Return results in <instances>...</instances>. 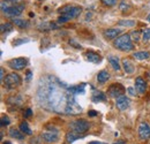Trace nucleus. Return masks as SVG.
I'll list each match as a JSON object with an SVG mask.
<instances>
[{
    "instance_id": "f257e3e1",
    "label": "nucleus",
    "mask_w": 150,
    "mask_h": 144,
    "mask_svg": "<svg viewBox=\"0 0 150 144\" xmlns=\"http://www.w3.org/2000/svg\"><path fill=\"white\" fill-rule=\"evenodd\" d=\"M53 78L47 76L40 82L38 89V100L44 107L51 108L54 112H64L67 114H79L82 112L71 92H66L61 88V83L53 82Z\"/></svg>"
},
{
    "instance_id": "f03ea898",
    "label": "nucleus",
    "mask_w": 150,
    "mask_h": 144,
    "mask_svg": "<svg viewBox=\"0 0 150 144\" xmlns=\"http://www.w3.org/2000/svg\"><path fill=\"white\" fill-rule=\"evenodd\" d=\"M113 46L122 52H129L134 49V45L132 43V38L131 35L126 34V35H122V36L118 37L114 42H113Z\"/></svg>"
},
{
    "instance_id": "7ed1b4c3",
    "label": "nucleus",
    "mask_w": 150,
    "mask_h": 144,
    "mask_svg": "<svg viewBox=\"0 0 150 144\" xmlns=\"http://www.w3.org/2000/svg\"><path fill=\"white\" fill-rule=\"evenodd\" d=\"M59 14H61L62 16H66L68 20H72V18H77L81 12H82V8L79 7V6H72V5H67V6H64L61 8H59Z\"/></svg>"
},
{
    "instance_id": "20e7f679",
    "label": "nucleus",
    "mask_w": 150,
    "mask_h": 144,
    "mask_svg": "<svg viewBox=\"0 0 150 144\" xmlns=\"http://www.w3.org/2000/svg\"><path fill=\"white\" fill-rule=\"evenodd\" d=\"M89 122L83 120V119H80V120H74L73 122H71L69 128L72 129V131L75 133H79V134H84L88 129H89Z\"/></svg>"
},
{
    "instance_id": "39448f33",
    "label": "nucleus",
    "mask_w": 150,
    "mask_h": 144,
    "mask_svg": "<svg viewBox=\"0 0 150 144\" xmlns=\"http://www.w3.org/2000/svg\"><path fill=\"white\" fill-rule=\"evenodd\" d=\"M21 82H22V80H21L19 74H16V73H11V74H8V75L6 76V78H4V81H2V83H4L7 88L18 87V85L21 84Z\"/></svg>"
},
{
    "instance_id": "423d86ee",
    "label": "nucleus",
    "mask_w": 150,
    "mask_h": 144,
    "mask_svg": "<svg viewBox=\"0 0 150 144\" xmlns=\"http://www.w3.org/2000/svg\"><path fill=\"white\" fill-rule=\"evenodd\" d=\"M124 92H125V88L120 83H114L112 85H110L109 89H108L109 96L112 97V98H115V99L120 96H124Z\"/></svg>"
},
{
    "instance_id": "0eeeda50",
    "label": "nucleus",
    "mask_w": 150,
    "mask_h": 144,
    "mask_svg": "<svg viewBox=\"0 0 150 144\" xmlns=\"http://www.w3.org/2000/svg\"><path fill=\"white\" fill-rule=\"evenodd\" d=\"M8 65L12 69L15 71H21L27 66V59L24 58H16V59H12L8 61Z\"/></svg>"
},
{
    "instance_id": "6e6552de",
    "label": "nucleus",
    "mask_w": 150,
    "mask_h": 144,
    "mask_svg": "<svg viewBox=\"0 0 150 144\" xmlns=\"http://www.w3.org/2000/svg\"><path fill=\"white\" fill-rule=\"evenodd\" d=\"M139 137L143 141L150 138V126L147 122H141L139 126Z\"/></svg>"
},
{
    "instance_id": "1a4fd4ad",
    "label": "nucleus",
    "mask_w": 150,
    "mask_h": 144,
    "mask_svg": "<svg viewBox=\"0 0 150 144\" xmlns=\"http://www.w3.org/2000/svg\"><path fill=\"white\" fill-rule=\"evenodd\" d=\"M129 104H131V100L126 96H120L115 100V106L119 111H126L127 108L129 107Z\"/></svg>"
},
{
    "instance_id": "9d476101",
    "label": "nucleus",
    "mask_w": 150,
    "mask_h": 144,
    "mask_svg": "<svg viewBox=\"0 0 150 144\" xmlns=\"http://www.w3.org/2000/svg\"><path fill=\"white\" fill-rule=\"evenodd\" d=\"M24 9V6L23 5H19V6H12V7H7L4 13L7 14L8 16H12V18H15V16H19L20 14H22Z\"/></svg>"
},
{
    "instance_id": "9b49d317",
    "label": "nucleus",
    "mask_w": 150,
    "mask_h": 144,
    "mask_svg": "<svg viewBox=\"0 0 150 144\" xmlns=\"http://www.w3.org/2000/svg\"><path fill=\"white\" fill-rule=\"evenodd\" d=\"M86 59L89 61V62H93V64H98L102 61V56L98 53H96L94 51H88L86 52Z\"/></svg>"
},
{
    "instance_id": "f8f14e48",
    "label": "nucleus",
    "mask_w": 150,
    "mask_h": 144,
    "mask_svg": "<svg viewBox=\"0 0 150 144\" xmlns=\"http://www.w3.org/2000/svg\"><path fill=\"white\" fill-rule=\"evenodd\" d=\"M135 88H136V90L139 93H144L146 92V89H147V83H146V81L142 78V77H136V80H135Z\"/></svg>"
},
{
    "instance_id": "ddd939ff",
    "label": "nucleus",
    "mask_w": 150,
    "mask_h": 144,
    "mask_svg": "<svg viewBox=\"0 0 150 144\" xmlns=\"http://www.w3.org/2000/svg\"><path fill=\"white\" fill-rule=\"evenodd\" d=\"M121 30L120 29H115V28H111V29H108L105 30L103 34H104V37L106 39H114V38H118V36L120 35Z\"/></svg>"
},
{
    "instance_id": "4468645a",
    "label": "nucleus",
    "mask_w": 150,
    "mask_h": 144,
    "mask_svg": "<svg viewBox=\"0 0 150 144\" xmlns=\"http://www.w3.org/2000/svg\"><path fill=\"white\" fill-rule=\"evenodd\" d=\"M108 60H109L110 65L112 66V68L114 69V71H120L121 67H120L118 56H115V55H109V56H108Z\"/></svg>"
},
{
    "instance_id": "2eb2a0df",
    "label": "nucleus",
    "mask_w": 150,
    "mask_h": 144,
    "mask_svg": "<svg viewBox=\"0 0 150 144\" xmlns=\"http://www.w3.org/2000/svg\"><path fill=\"white\" fill-rule=\"evenodd\" d=\"M12 23L21 29H25L29 27V22L27 20H22V18H12Z\"/></svg>"
},
{
    "instance_id": "dca6fc26",
    "label": "nucleus",
    "mask_w": 150,
    "mask_h": 144,
    "mask_svg": "<svg viewBox=\"0 0 150 144\" xmlns=\"http://www.w3.org/2000/svg\"><path fill=\"white\" fill-rule=\"evenodd\" d=\"M9 136L13 137V138H16V140H23L24 138V134L19 130V129H15V128H11L9 129Z\"/></svg>"
},
{
    "instance_id": "f3484780",
    "label": "nucleus",
    "mask_w": 150,
    "mask_h": 144,
    "mask_svg": "<svg viewBox=\"0 0 150 144\" xmlns=\"http://www.w3.org/2000/svg\"><path fill=\"white\" fill-rule=\"evenodd\" d=\"M42 137L47 143H54V142L58 141V136H57L56 134H52V133H44L42 135Z\"/></svg>"
},
{
    "instance_id": "a211bd4d",
    "label": "nucleus",
    "mask_w": 150,
    "mask_h": 144,
    "mask_svg": "<svg viewBox=\"0 0 150 144\" xmlns=\"http://www.w3.org/2000/svg\"><path fill=\"white\" fill-rule=\"evenodd\" d=\"M109 78H110V75H109V73L106 72V71H100V72L97 74V81L100 84L105 83Z\"/></svg>"
},
{
    "instance_id": "6ab92c4d",
    "label": "nucleus",
    "mask_w": 150,
    "mask_h": 144,
    "mask_svg": "<svg viewBox=\"0 0 150 144\" xmlns=\"http://www.w3.org/2000/svg\"><path fill=\"white\" fill-rule=\"evenodd\" d=\"M122 67H124V71L127 73V74H133L134 73V66L128 59H124L122 60Z\"/></svg>"
},
{
    "instance_id": "aec40b11",
    "label": "nucleus",
    "mask_w": 150,
    "mask_h": 144,
    "mask_svg": "<svg viewBox=\"0 0 150 144\" xmlns=\"http://www.w3.org/2000/svg\"><path fill=\"white\" fill-rule=\"evenodd\" d=\"M150 56V53L147 51H139V52H134L133 58L136 60H147Z\"/></svg>"
},
{
    "instance_id": "412c9836",
    "label": "nucleus",
    "mask_w": 150,
    "mask_h": 144,
    "mask_svg": "<svg viewBox=\"0 0 150 144\" xmlns=\"http://www.w3.org/2000/svg\"><path fill=\"white\" fill-rule=\"evenodd\" d=\"M91 99H93L94 103H98V102H103V100H105V99H106V96H105L102 91H94Z\"/></svg>"
},
{
    "instance_id": "4be33fe9",
    "label": "nucleus",
    "mask_w": 150,
    "mask_h": 144,
    "mask_svg": "<svg viewBox=\"0 0 150 144\" xmlns=\"http://www.w3.org/2000/svg\"><path fill=\"white\" fill-rule=\"evenodd\" d=\"M81 137H82V134H79V133H75V131H71V133H68L66 135V141L68 143H73L74 141L81 138Z\"/></svg>"
},
{
    "instance_id": "5701e85b",
    "label": "nucleus",
    "mask_w": 150,
    "mask_h": 144,
    "mask_svg": "<svg viewBox=\"0 0 150 144\" xmlns=\"http://www.w3.org/2000/svg\"><path fill=\"white\" fill-rule=\"evenodd\" d=\"M19 128L24 135H31V134H33V130L30 129V127H29L27 121H22V122L20 124Z\"/></svg>"
},
{
    "instance_id": "b1692460",
    "label": "nucleus",
    "mask_w": 150,
    "mask_h": 144,
    "mask_svg": "<svg viewBox=\"0 0 150 144\" xmlns=\"http://www.w3.org/2000/svg\"><path fill=\"white\" fill-rule=\"evenodd\" d=\"M38 28L40 30H51V29H57L58 25H57L56 23H53V22H44V23L39 24Z\"/></svg>"
},
{
    "instance_id": "393cba45",
    "label": "nucleus",
    "mask_w": 150,
    "mask_h": 144,
    "mask_svg": "<svg viewBox=\"0 0 150 144\" xmlns=\"http://www.w3.org/2000/svg\"><path fill=\"white\" fill-rule=\"evenodd\" d=\"M68 91L72 93V95H75V93H83L84 92V84H82L81 87L80 85H76V87H71Z\"/></svg>"
},
{
    "instance_id": "a878e982",
    "label": "nucleus",
    "mask_w": 150,
    "mask_h": 144,
    "mask_svg": "<svg viewBox=\"0 0 150 144\" xmlns=\"http://www.w3.org/2000/svg\"><path fill=\"white\" fill-rule=\"evenodd\" d=\"M118 24L119 25H124V27H134L135 24H136V22L135 21H131V20H121V21H119L118 22Z\"/></svg>"
},
{
    "instance_id": "bb28decb",
    "label": "nucleus",
    "mask_w": 150,
    "mask_h": 144,
    "mask_svg": "<svg viewBox=\"0 0 150 144\" xmlns=\"http://www.w3.org/2000/svg\"><path fill=\"white\" fill-rule=\"evenodd\" d=\"M140 37H141V31H140V30H134L131 34L132 40L135 42V43H137V42L140 40Z\"/></svg>"
},
{
    "instance_id": "cd10ccee",
    "label": "nucleus",
    "mask_w": 150,
    "mask_h": 144,
    "mask_svg": "<svg viewBox=\"0 0 150 144\" xmlns=\"http://www.w3.org/2000/svg\"><path fill=\"white\" fill-rule=\"evenodd\" d=\"M142 39H143L144 43L150 42V28H147V29L142 32Z\"/></svg>"
},
{
    "instance_id": "c85d7f7f",
    "label": "nucleus",
    "mask_w": 150,
    "mask_h": 144,
    "mask_svg": "<svg viewBox=\"0 0 150 144\" xmlns=\"http://www.w3.org/2000/svg\"><path fill=\"white\" fill-rule=\"evenodd\" d=\"M12 28H13V23H4V24H1V32L11 31Z\"/></svg>"
},
{
    "instance_id": "c756f323",
    "label": "nucleus",
    "mask_w": 150,
    "mask_h": 144,
    "mask_svg": "<svg viewBox=\"0 0 150 144\" xmlns=\"http://www.w3.org/2000/svg\"><path fill=\"white\" fill-rule=\"evenodd\" d=\"M119 8L122 11V12H125L126 9H129L131 8V5L126 1V0H122L121 2H120V6H119Z\"/></svg>"
},
{
    "instance_id": "7c9ffc66",
    "label": "nucleus",
    "mask_w": 150,
    "mask_h": 144,
    "mask_svg": "<svg viewBox=\"0 0 150 144\" xmlns=\"http://www.w3.org/2000/svg\"><path fill=\"white\" fill-rule=\"evenodd\" d=\"M9 124H11V120H9V118H8V116H6V115H4V116L1 118V121H0V125H1V127L8 126Z\"/></svg>"
},
{
    "instance_id": "2f4dec72",
    "label": "nucleus",
    "mask_w": 150,
    "mask_h": 144,
    "mask_svg": "<svg viewBox=\"0 0 150 144\" xmlns=\"http://www.w3.org/2000/svg\"><path fill=\"white\" fill-rule=\"evenodd\" d=\"M105 6H108V7H112L114 6L115 4H117V0H100Z\"/></svg>"
},
{
    "instance_id": "473e14b6",
    "label": "nucleus",
    "mask_w": 150,
    "mask_h": 144,
    "mask_svg": "<svg viewBox=\"0 0 150 144\" xmlns=\"http://www.w3.org/2000/svg\"><path fill=\"white\" fill-rule=\"evenodd\" d=\"M127 92H128V95L129 96H136V88H133V87H129V88H127Z\"/></svg>"
},
{
    "instance_id": "72a5a7b5",
    "label": "nucleus",
    "mask_w": 150,
    "mask_h": 144,
    "mask_svg": "<svg viewBox=\"0 0 150 144\" xmlns=\"http://www.w3.org/2000/svg\"><path fill=\"white\" fill-rule=\"evenodd\" d=\"M23 115H24V118H30V116L33 115V111H31V108H27V109L24 111Z\"/></svg>"
},
{
    "instance_id": "f704fd0d",
    "label": "nucleus",
    "mask_w": 150,
    "mask_h": 144,
    "mask_svg": "<svg viewBox=\"0 0 150 144\" xmlns=\"http://www.w3.org/2000/svg\"><path fill=\"white\" fill-rule=\"evenodd\" d=\"M28 39H19V40H14L13 42V45L14 46H19L20 44H23V43H27Z\"/></svg>"
},
{
    "instance_id": "c9c22d12",
    "label": "nucleus",
    "mask_w": 150,
    "mask_h": 144,
    "mask_svg": "<svg viewBox=\"0 0 150 144\" xmlns=\"http://www.w3.org/2000/svg\"><path fill=\"white\" fill-rule=\"evenodd\" d=\"M0 73H1V75H0V77H1V81H4V75H5V69H4V68H1V71H0Z\"/></svg>"
},
{
    "instance_id": "e433bc0d",
    "label": "nucleus",
    "mask_w": 150,
    "mask_h": 144,
    "mask_svg": "<svg viewBox=\"0 0 150 144\" xmlns=\"http://www.w3.org/2000/svg\"><path fill=\"white\" fill-rule=\"evenodd\" d=\"M90 116H95V115H97V112H94V111H90L89 113H88Z\"/></svg>"
},
{
    "instance_id": "4c0bfd02",
    "label": "nucleus",
    "mask_w": 150,
    "mask_h": 144,
    "mask_svg": "<svg viewBox=\"0 0 150 144\" xmlns=\"http://www.w3.org/2000/svg\"><path fill=\"white\" fill-rule=\"evenodd\" d=\"M88 144H106V143H102V142H97V141H93V142H89Z\"/></svg>"
},
{
    "instance_id": "58836bf2",
    "label": "nucleus",
    "mask_w": 150,
    "mask_h": 144,
    "mask_svg": "<svg viewBox=\"0 0 150 144\" xmlns=\"http://www.w3.org/2000/svg\"><path fill=\"white\" fill-rule=\"evenodd\" d=\"M27 77H28V80L31 77V72H30V71H28V72H27Z\"/></svg>"
},
{
    "instance_id": "ea45409f",
    "label": "nucleus",
    "mask_w": 150,
    "mask_h": 144,
    "mask_svg": "<svg viewBox=\"0 0 150 144\" xmlns=\"http://www.w3.org/2000/svg\"><path fill=\"white\" fill-rule=\"evenodd\" d=\"M5 1H9V2H15V1H21V0H5Z\"/></svg>"
},
{
    "instance_id": "a19ab883",
    "label": "nucleus",
    "mask_w": 150,
    "mask_h": 144,
    "mask_svg": "<svg viewBox=\"0 0 150 144\" xmlns=\"http://www.w3.org/2000/svg\"><path fill=\"white\" fill-rule=\"evenodd\" d=\"M2 144H12V143H11V142H4Z\"/></svg>"
},
{
    "instance_id": "79ce46f5",
    "label": "nucleus",
    "mask_w": 150,
    "mask_h": 144,
    "mask_svg": "<svg viewBox=\"0 0 150 144\" xmlns=\"http://www.w3.org/2000/svg\"><path fill=\"white\" fill-rule=\"evenodd\" d=\"M148 18V21H149V22H150V14H149V15H148V18Z\"/></svg>"
},
{
    "instance_id": "37998d69",
    "label": "nucleus",
    "mask_w": 150,
    "mask_h": 144,
    "mask_svg": "<svg viewBox=\"0 0 150 144\" xmlns=\"http://www.w3.org/2000/svg\"><path fill=\"white\" fill-rule=\"evenodd\" d=\"M113 144H121V143H113Z\"/></svg>"
},
{
    "instance_id": "c03bdc74",
    "label": "nucleus",
    "mask_w": 150,
    "mask_h": 144,
    "mask_svg": "<svg viewBox=\"0 0 150 144\" xmlns=\"http://www.w3.org/2000/svg\"><path fill=\"white\" fill-rule=\"evenodd\" d=\"M39 1H43V0H39Z\"/></svg>"
}]
</instances>
